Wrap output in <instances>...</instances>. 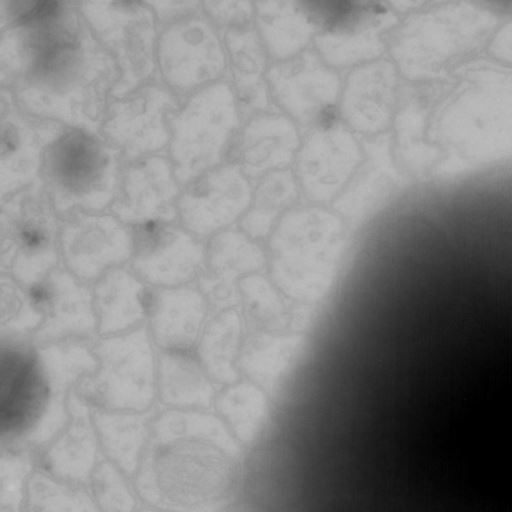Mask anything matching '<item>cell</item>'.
<instances>
[{
    "instance_id": "7bdbcfd3",
    "label": "cell",
    "mask_w": 512,
    "mask_h": 512,
    "mask_svg": "<svg viewBox=\"0 0 512 512\" xmlns=\"http://www.w3.org/2000/svg\"><path fill=\"white\" fill-rule=\"evenodd\" d=\"M143 512H154V511H143Z\"/></svg>"
},
{
    "instance_id": "ffe728a7",
    "label": "cell",
    "mask_w": 512,
    "mask_h": 512,
    "mask_svg": "<svg viewBox=\"0 0 512 512\" xmlns=\"http://www.w3.org/2000/svg\"><path fill=\"white\" fill-rule=\"evenodd\" d=\"M174 107L175 99L165 88L143 87L110 106L103 132L129 157L156 151L167 142L165 118Z\"/></svg>"
},
{
    "instance_id": "7a4b0ae2",
    "label": "cell",
    "mask_w": 512,
    "mask_h": 512,
    "mask_svg": "<svg viewBox=\"0 0 512 512\" xmlns=\"http://www.w3.org/2000/svg\"><path fill=\"white\" fill-rule=\"evenodd\" d=\"M96 366L90 343L0 342L2 436L31 443L58 432L69 420L70 391Z\"/></svg>"
},
{
    "instance_id": "603a6c76",
    "label": "cell",
    "mask_w": 512,
    "mask_h": 512,
    "mask_svg": "<svg viewBox=\"0 0 512 512\" xmlns=\"http://www.w3.org/2000/svg\"><path fill=\"white\" fill-rule=\"evenodd\" d=\"M209 306L196 286H148L146 324L156 349L196 347Z\"/></svg>"
},
{
    "instance_id": "d6986e66",
    "label": "cell",
    "mask_w": 512,
    "mask_h": 512,
    "mask_svg": "<svg viewBox=\"0 0 512 512\" xmlns=\"http://www.w3.org/2000/svg\"><path fill=\"white\" fill-rule=\"evenodd\" d=\"M319 21L327 19L326 28L315 36L318 54L329 65L347 67L373 60L385 49L384 31L393 18L383 9L352 7L318 10Z\"/></svg>"
},
{
    "instance_id": "74e56055",
    "label": "cell",
    "mask_w": 512,
    "mask_h": 512,
    "mask_svg": "<svg viewBox=\"0 0 512 512\" xmlns=\"http://www.w3.org/2000/svg\"><path fill=\"white\" fill-rule=\"evenodd\" d=\"M247 314L259 327L280 328L285 323V307L268 283L259 277L241 282Z\"/></svg>"
},
{
    "instance_id": "44dd1931",
    "label": "cell",
    "mask_w": 512,
    "mask_h": 512,
    "mask_svg": "<svg viewBox=\"0 0 512 512\" xmlns=\"http://www.w3.org/2000/svg\"><path fill=\"white\" fill-rule=\"evenodd\" d=\"M177 188L169 163L154 156L139 160L124 174L111 203V211L128 226L174 221Z\"/></svg>"
},
{
    "instance_id": "4dcf8cb0",
    "label": "cell",
    "mask_w": 512,
    "mask_h": 512,
    "mask_svg": "<svg viewBox=\"0 0 512 512\" xmlns=\"http://www.w3.org/2000/svg\"><path fill=\"white\" fill-rule=\"evenodd\" d=\"M225 43L232 76L245 112H265L270 101L264 80L266 56L263 44L250 24L228 28Z\"/></svg>"
},
{
    "instance_id": "2e32d148",
    "label": "cell",
    "mask_w": 512,
    "mask_h": 512,
    "mask_svg": "<svg viewBox=\"0 0 512 512\" xmlns=\"http://www.w3.org/2000/svg\"><path fill=\"white\" fill-rule=\"evenodd\" d=\"M159 61L172 87L190 89L216 79L224 70L225 55L212 26L201 17L186 16L162 33Z\"/></svg>"
},
{
    "instance_id": "5bb4252c",
    "label": "cell",
    "mask_w": 512,
    "mask_h": 512,
    "mask_svg": "<svg viewBox=\"0 0 512 512\" xmlns=\"http://www.w3.org/2000/svg\"><path fill=\"white\" fill-rule=\"evenodd\" d=\"M363 155L358 140L347 126L327 120L317 125L300 145L297 181L312 201L336 199L353 177Z\"/></svg>"
},
{
    "instance_id": "8d00e7d4",
    "label": "cell",
    "mask_w": 512,
    "mask_h": 512,
    "mask_svg": "<svg viewBox=\"0 0 512 512\" xmlns=\"http://www.w3.org/2000/svg\"><path fill=\"white\" fill-rule=\"evenodd\" d=\"M29 507L31 512H95L87 495L66 489L42 475L31 480Z\"/></svg>"
},
{
    "instance_id": "3957f363",
    "label": "cell",
    "mask_w": 512,
    "mask_h": 512,
    "mask_svg": "<svg viewBox=\"0 0 512 512\" xmlns=\"http://www.w3.org/2000/svg\"><path fill=\"white\" fill-rule=\"evenodd\" d=\"M213 427L211 417L193 410L157 413L137 480L148 502L185 512L206 504Z\"/></svg>"
},
{
    "instance_id": "d4e9b609",
    "label": "cell",
    "mask_w": 512,
    "mask_h": 512,
    "mask_svg": "<svg viewBox=\"0 0 512 512\" xmlns=\"http://www.w3.org/2000/svg\"><path fill=\"white\" fill-rule=\"evenodd\" d=\"M300 148L298 131L286 116L261 112L253 116L235 141L234 164L248 177H263L284 169Z\"/></svg>"
},
{
    "instance_id": "6da1fadb",
    "label": "cell",
    "mask_w": 512,
    "mask_h": 512,
    "mask_svg": "<svg viewBox=\"0 0 512 512\" xmlns=\"http://www.w3.org/2000/svg\"><path fill=\"white\" fill-rule=\"evenodd\" d=\"M117 78L113 57L72 7L10 86L25 110L96 132Z\"/></svg>"
},
{
    "instance_id": "9c48e42d",
    "label": "cell",
    "mask_w": 512,
    "mask_h": 512,
    "mask_svg": "<svg viewBox=\"0 0 512 512\" xmlns=\"http://www.w3.org/2000/svg\"><path fill=\"white\" fill-rule=\"evenodd\" d=\"M238 124L233 90L216 83L195 94L172 121L171 156L180 183L217 165Z\"/></svg>"
},
{
    "instance_id": "e0dca14e",
    "label": "cell",
    "mask_w": 512,
    "mask_h": 512,
    "mask_svg": "<svg viewBox=\"0 0 512 512\" xmlns=\"http://www.w3.org/2000/svg\"><path fill=\"white\" fill-rule=\"evenodd\" d=\"M59 124L27 115L8 90L0 94V195L32 181L42 152L62 133Z\"/></svg>"
},
{
    "instance_id": "ac0fdd59",
    "label": "cell",
    "mask_w": 512,
    "mask_h": 512,
    "mask_svg": "<svg viewBox=\"0 0 512 512\" xmlns=\"http://www.w3.org/2000/svg\"><path fill=\"white\" fill-rule=\"evenodd\" d=\"M252 201L248 177L230 164L207 173L177 202L181 225L199 238L235 221Z\"/></svg>"
},
{
    "instance_id": "f546056e",
    "label": "cell",
    "mask_w": 512,
    "mask_h": 512,
    "mask_svg": "<svg viewBox=\"0 0 512 512\" xmlns=\"http://www.w3.org/2000/svg\"><path fill=\"white\" fill-rule=\"evenodd\" d=\"M91 407L73 388L68 396L69 420L47 454V464L59 477L83 481L95 462V437Z\"/></svg>"
},
{
    "instance_id": "484cf974",
    "label": "cell",
    "mask_w": 512,
    "mask_h": 512,
    "mask_svg": "<svg viewBox=\"0 0 512 512\" xmlns=\"http://www.w3.org/2000/svg\"><path fill=\"white\" fill-rule=\"evenodd\" d=\"M261 250L243 234L225 231L206 244L204 265L196 287L210 306L224 308L235 299V280L241 274L263 265Z\"/></svg>"
},
{
    "instance_id": "836d02e7",
    "label": "cell",
    "mask_w": 512,
    "mask_h": 512,
    "mask_svg": "<svg viewBox=\"0 0 512 512\" xmlns=\"http://www.w3.org/2000/svg\"><path fill=\"white\" fill-rule=\"evenodd\" d=\"M298 196V181L289 170H278L262 177L252 201L251 209L242 221L250 235L264 236L272 228L277 216Z\"/></svg>"
},
{
    "instance_id": "cb8c5ba5",
    "label": "cell",
    "mask_w": 512,
    "mask_h": 512,
    "mask_svg": "<svg viewBox=\"0 0 512 512\" xmlns=\"http://www.w3.org/2000/svg\"><path fill=\"white\" fill-rule=\"evenodd\" d=\"M392 143L390 135L384 133L368 141L359 167L335 199V210L351 224L372 215L398 187Z\"/></svg>"
},
{
    "instance_id": "4316f807",
    "label": "cell",
    "mask_w": 512,
    "mask_h": 512,
    "mask_svg": "<svg viewBox=\"0 0 512 512\" xmlns=\"http://www.w3.org/2000/svg\"><path fill=\"white\" fill-rule=\"evenodd\" d=\"M98 336L124 333L146 323V285L128 264L91 284Z\"/></svg>"
},
{
    "instance_id": "7402d4cb",
    "label": "cell",
    "mask_w": 512,
    "mask_h": 512,
    "mask_svg": "<svg viewBox=\"0 0 512 512\" xmlns=\"http://www.w3.org/2000/svg\"><path fill=\"white\" fill-rule=\"evenodd\" d=\"M397 77L386 60H373L355 68L347 77L340 98L346 126L366 135L383 134L392 121Z\"/></svg>"
},
{
    "instance_id": "5b68a950",
    "label": "cell",
    "mask_w": 512,
    "mask_h": 512,
    "mask_svg": "<svg viewBox=\"0 0 512 512\" xmlns=\"http://www.w3.org/2000/svg\"><path fill=\"white\" fill-rule=\"evenodd\" d=\"M95 370L82 377L75 392L91 408L143 412L157 398V349L147 324L130 331L97 336L90 343Z\"/></svg>"
},
{
    "instance_id": "e575fe53",
    "label": "cell",
    "mask_w": 512,
    "mask_h": 512,
    "mask_svg": "<svg viewBox=\"0 0 512 512\" xmlns=\"http://www.w3.org/2000/svg\"><path fill=\"white\" fill-rule=\"evenodd\" d=\"M41 321L29 288L0 274V342L31 340Z\"/></svg>"
},
{
    "instance_id": "1f68e13d",
    "label": "cell",
    "mask_w": 512,
    "mask_h": 512,
    "mask_svg": "<svg viewBox=\"0 0 512 512\" xmlns=\"http://www.w3.org/2000/svg\"><path fill=\"white\" fill-rule=\"evenodd\" d=\"M156 415L153 407L143 412L93 409L92 420L114 461L132 472Z\"/></svg>"
},
{
    "instance_id": "d6a6232c",
    "label": "cell",
    "mask_w": 512,
    "mask_h": 512,
    "mask_svg": "<svg viewBox=\"0 0 512 512\" xmlns=\"http://www.w3.org/2000/svg\"><path fill=\"white\" fill-rule=\"evenodd\" d=\"M240 340V319L231 309L207 320L196 345V352L214 383L230 384L238 374L235 361Z\"/></svg>"
},
{
    "instance_id": "ab89813d",
    "label": "cell",
    "mask_w": 512,
    "mask_h": 512,
    "mask_svg": "<svg viewBox=\"0 0 512 512\" xmlns=\"http://www.w3.org/2000/svg\"><path fill=\"white\" fill-rule=\"evenodd\" d=\"M207 12L228 28L250 24L253 8L248 1H206Z\"/></svg>"
},
{
    "instance_id": "83f0119b",
    "label": "cell",
    "mask_w": 512,
    "mask_h": 512,
    "mask_svg": "<svg viewBox=\"0 0 512 512\" xmlns=\"http://www.w3.org/2000/svg\"><path fill=\"white\" fill-rule=\"evenodd\" d=\"M213 384L196 347L157 349V398L164 405L179 409L207 406L214 396Z\"/></svg>"
},
{
    "instance_id": "b9f144b4",
    "label": "cell",
    "mask_w": 512,
    "mask_h": 512,
    "mask_svg": "<svg viewBox=\"0 0 512 512\" xmlns=\"http://www.w3.org/2000/svg\"><path fill=\"white\" fill-rule=\"evenodd\" d=\"M493 51L499 57L512 61V22L506 25L498 34L493 45Z\"/></svg>"
},
{
    "instance_id": "4fadbf2b",
    "label": "cell",
    "mask_w": 512,
    "mask_h": 512,
    "mask_svg": "<svg viewBox=\"0 0 512 512\" xmlns=\"http://www.w3.org/2000/svg\"><path fill=\"white\" fill-rule=\"evenodd\" d=\"M42 321L31 337L35 345L91 343L97 336L92 288L62 265L29 288Z\"/></svg>"
},
{
    "instance_id": "f35d334b",
    "label": "cell",
    "mask_w": 512,
    "mask_h": 512,
    "mask_svg": "<svg viewBox=\"0 0 512 512\" xmlns=\"http://www.w3.org/2000/svg\"><path fill=\"white\" fill-rule=\"evenodd\" d=\"M94 489L103 512H132V497L109 465H101L95 473Z\"/></svg>"
},
{
    "instance_id": "277c9868",
    "label": "cell",
    "mask_w": 512,
    "mask_h": 512,
    "mask_svg": "<svg viewBox=\"0 0 512 512\" xmlns=\"http://www.w3.org/2000/svg\"><path fill=\"white\" fill-rule=\"evenodd\" d=\"M344 236L342 221L327 210L309 207L288 212L270 241L275 283L295 300L320 299L336 274Z\"/></svg>"
},
{
    "instance_id": "8992f818",
    "label": "cell",
    "mask_w": 512,
    "mask_h": 512,
    "mask_svg": "<svg viewBox=\"0 0 512 512\" xmlns=\"http://www.w3.org/2000/svg\"><path fill=\"white\" fill-rule=\"evenodd\" d=\"M46 192L61 216L100 212L116 194V151L82 130L62 132L43 154Z\"/></svg>"
},
{
    "instance_id": "30bf717a",
    "label": "cell",
    "mask_w": 512,
    "mask_h": 512,
    "mask_svg": "<svg viewBox=\"0 0 512 512\" xmlns=\"http://www.w3.org/2000/svg\"><path fill=\"white\" fill-rule=\"evenodd\" d=\"M81 11L102 42L112 52L118 78L115 97L133 91L154 69L155 22L151 10L141 3L84 1Z\"/></svg>"
},
{
    "instance_id": "52a82bcc",
    "label": "cell",
    "mask_w": 512,
    "mask_h": 512,
    "mask_svg": "<svg viewBox=\"0 0 512 512\" xmlns=\"http://www.w3.org/2000/svg\"><path fill=\"white\" fill-rule=\"evenodd\" d=\"M46 190L34 184L2 200L0 272L30 288L61 265V222Z\"/></svg>"
},
{
    "instance_id": "d590c367",
    "label": "cell",
    "mask_w": 512,
    "mask_h": 512,
    "mask_svg": "<svg viewBox=\"0 0 512 512\" xmlns=\"http://www.w3.org/2000/svg\"><path fill=\"white\" fill-rule=\"evenodd\" d=\"M299 344L297 337L254 339L243 350L240 365L261 384H274L290 365Z\"/></svg>"
},
{
    "instance_id": "8fae6325",
    "label": "cell",
    "mask_w": 512,
    "mask_h": 512,
    "mask_svg": "<svg viewBox=\"0 0 512 512\" xmlns=\"http://www.w3.org/2000/svg\"><path fill=\"white\" fill-rule=\"evenodd\" d=\"M132 249V228L114 215L77 211L61 222V265L87 284L112 268L127 265Z\"/></svg>"
},
{
    "instance_id": "9a60e30c",
    "label": "cell",
    "mask_w": 512,
    "mask_h": 512,
    "mask_svg": "<svg viewBox=\"0 0 512 512\" xmlns=\"http://www.w3.org/2000/svg\"><path fill=\"white\" fill-rule=\"evenodd\" d=\"M266 79L277 103L302 125L327 121L341 90L338 74L313 51L278 61Z\"/></svg>"
},
{
    "instance_id": "f1b7e54d",
    "label": "cell",
    "mask_w": 512,
    "mask_h": 512,
    "mask_svg": "<svg viewBox=\"0 0 512 512\" xmlns=\"http://www.w3.org/2000/svg\"><path fill=\"white\" fill-rule=\"evenodd\" d=\"M255 17L263 46L279 61L300 54L318 25L309 8L292 1L257 2Z\"/></svg>"
},
{
    "instance_id": "ba28073f",
    "label": "cell",
    "mask_w": 512,
    "mask_h": 512,
    "mask_svg": "<svg viewBox=\"0 0 512 512\" xmlns=\"http://www.w3.org/2000/svg\"><path fill=\"white\" fill-rule=\"evenodd\" d=\"M477 10L450 9L407 19L391 34L388 46L399 70L408 78L436 74L445 63L467 54L484 39L490 24Z\"/></svg>"
},
{
    "instance_id": "7c38bea8",
    "label": "cell",
    "mask_w": 512,
    "mask_h": 512,
    "mask_svg": "<svg viewBox=\"0 0 512 512\" xmlns=\"http://www.w3.org/2000/svg\"><path fill=\"white\" fill-rule=\"evenodd\" d=\"M129 268L146 285L178 287L196 281L205 260L206 244L174 221L133 226Z\"/></svg>"
},
{
    "instance_id": "60d3db41",
    "label": "cell",
    "mask_w": 512,
    "mask_h": 512,
    "mask_svg": "<svg viewBox=\"0 0 512 512\" xmlns=\"http://www.w3.org/2000/svg\"><path fill=\"white\" fill-rule=\"evenodd\" d=\"M153 6L161 18H170L193 11L199 5L196 1H152Z\"/></svg>"
}]
</instances>
